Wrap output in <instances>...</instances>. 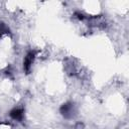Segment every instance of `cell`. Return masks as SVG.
<instances>
[{
    "label": "cell",
    "mask_w": 129,
    "mask_h": 129,
    "mask_svg": "<svg viewBox=\"0 0 129 129\" xmlns=\"http://www.w3.org/2000/svg\"><path fill=\"white\" fill-rule=\"evenodd\" d=\"M33 57H34V54L32 52L28 53L27 56L25 57V60H24V69L28 72L29 69H30V66L32 64V61H33Z\"/></svg>",
    "instance_id": "6da1fadb"
},
{
    "label": "cell",
    "mask_w": 129,
    "mask_h": 129,
    "mask_svg": "<svg viewBox=\"0 0 129 129\" xmlns=\"http://www.w3.org/2000/svg\"><path fill=\"white\" fill-rule=\"evenodd\" d=\"M22 115H23V111L20 109H16V110L12 111V113H11L12 118L15 120H20L22 118Z\"/></svg>",
    "instance_id": "7a4b0ae2"
}]
</instances>
